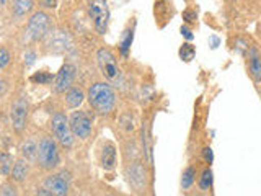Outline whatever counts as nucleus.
Returning a JSON list of instances; mask_svg holds the SVG:
<instances>
[{"instance_id": "f257e3e1", "label": "nucleus", "mask_w": 261, "mask_h": 196, "mask_svg": "<svg viewBox=\"0 0 261 196\" xmlns=\"http://www.w3.org/2000/svg\"><path fill=\"white\" fill-rule=\"evenodd\" d=\"M88 103L98 114H110L116 106V92L108 82H95L88 88Z\"/></svg>"}, {"instance_id": "f03ea898", "label": "nucleus", "mask_w": 261, "mask_h": 196, "mask_svg": "<svg viewBox=\"0 0 261 196\" xmlns=\"http://www.w3.org/2000/svg\"><path fill=\"white\" fill-rule=\"evenodd\" d=\"M38 165L43 170H54L61 163V154L57 141L51 136H43L38 142Z\"/></svg>"}, {"instance_id": "7ed1b4c3", "label": "nucleus", "mask_w": 261, "mask_h": 196, "mask_svg": "<svg viewBox=\"0 0 261 196\" xmlns=\"http://www.w3.org/2000/svg\"><path fill=\"white\" fill-rule=\"evenodd\" d=\"M127 182L133 186V190L136 193L145 194V191L149 190V182H150V175H149V168H147L145 162L141 160H133L127 167Z\"/></svg>"}, {"instance_id": "20e7f679", "label": "nucleus", "mask_w": 261, "mask_h": 196, "mask_svg": "<svg viewBox=\"0 0 261 196\" xmlns=\"http://www.w3.org/2000/svg\"><path fill=\"white\" fill-rule=\"evenodd\" d=\"M51 131L54 134V139L57 142H59L64 149H70L73 145V136L72 129H70V122H69V118L65 116L64 113H56L53 119H51Z\"/></svg>"}, {"instance_id": "39448f33", "label": "nucleus", "mask_w": 261, "mask_h": 196, "mask_svg": "<svg viewBox=\"0 0 261 196\" xmlns=\"http://www.w3.org/2000/svg\"><path fill=\"white\" fill-rule=\"evenodd\" d=\"M28 36L33 41H39L49 36V33L53 31V21L51 16L46 12H35L28 20Z\"/></svg>"}, {"instance_id": "423d86ee", "label": "nucleus", "mask_w": 261, "mask_h": 196, "mask_svg": "<svg viewBox=\"0 0 261 196\" xmlns=\"http://www.w3.org/2000/svg\"><path fill=\"white\" fill-rule=\"evenodd\" d=\"M88 15L93 21L96 33L105 35L110 23V10L106 0H88Z\"/></svg>"}, {"instance_id": "0eeeda50", "label": "nucleus", "mask_w": 261, "mask_h": 196, "mask_svg": "<svg viewBox=\"0 0 261 196\" xmlns=\"http://www.w3.org/2000/svg\"><path fill=\"white\" fill-rule=\"evenodd\" d=\"M96 61L98 65H100V70L105 76L106 80H116L121 76V70L118 67V62H116V57L114 54L110 51L108 47H101L98 49L96 53Z\"/></svg>"}, {"instance_id": "6e6552de", "label": "nucleus", "mask_w": 261, "mask_h": 196, "mask_svg": "<svg viewBox=\"0 0 261 196\" xmlns=\"http://www.w3.org/2000/svg\"><path fill=\"white\" fill-rule=\"evenodd\" d=\"M28 110H30V106H28L27 96L16 98L12 106V111H10V121H12V126L16 133H23L24 128H27Z\"/></svg>"}, {"instance_id": "1a4fd4ad", "label": "nucleus", "mask_w": 261, "mask_h": 196, "mask_svg": "<svg viewBox=\"0 0 261 196\" xmlns=\"http://www.w3.org/2000/svg\"><path fill=\"white\" fill-rule=\"evenodd\" d=\"M70 129L75 137L79 139H87L90 134H92V118L88 116L85 111H73L70 114Z\"/></svg>"}, {"instance_id": "9d476101", "label": "nucleus", "mask_w": 261, "mask_h": 196, "mask_svg": "<svg viewBox=\"0 0 261 196\" xmlns=\"http://www.w3.org/2000/svg\"><path fill=\"white\" fill-rule=\"evenodd\" d=\"M75 65L72 64H64L59 69V72L56 74L54 77V92L56 93H65L67 90L73 85V80H75Z\"/></svg>"}, {"instance_id": "9b49d317", "label": "nucleus", "mask_w": 261, "mask_h": 196, "mask_svg": "<svg viewBox=\"0 0 261 196\" xmlns=\"http://www.w3.org/2000/svg\"><path fill=\"white\" fill-rule=\"evenodd\" d=\"M247 72L255 84H261V51L256 46H250L247 49Z\"/></svg>"}, {"instance_id": "f8f14e48", "label": "nucleus", "mask_w": 261, "mask_h": 196, "mask_svg": "<svg viewBox=\"0 0 261 196\" xmlns=\"http://www.w3.org/2000/svg\"><path fill=\"white\" fill-rule=\"evenodd\" d=\"M44 188L51 191L54 196H69L70 182H69V178H65L64 174H53L46 177Z\"/></svg>"}, {"instance_id": "ddd939ff", "label": "nucleus", "mask_w": 261, "mask_h": 196, "mask_svg": "<svg viewBox=\"0 0 261 196\" xmlns=\"http://www.w3.org/2000/svg\"><path fill=\"white\" fill-rule=\"evenodd\" d=\"M47 38H49L47 46L54 53H64L65 49L70 47V38L67 35V31H62V30L51 31Z\"/></svg>"}, {"instance_id": "4468645a", "label": "nucleus", "mask_w": 261, "mask_h": 196, "mask_svg": "<svg viewBox=\"0 0 261 196\" xmlns=\"http://www.w3.org/2000/svg\"><path fill=\"white\" fill-rule=\"evenodd\" d=\"M198 168H196V165H193V163H190V165H186L183 174H181V180H179V185H181V190L183 191H191L193 186L196 185V182H198Z\"/></svg>"}, {"instance_id": "2eb2a0df", "label": "nucleus", "mask_w": 261, "mask_h": 196, "mask_svg": "<svg viewBox=\"0 0 261 196\" xmlns=\"http://www.w3.org/2000/svg\"><path fill=\"white\" fill-rule=\"evenodd\" d=\"M100 163L105 170H113L116 165V147L113 142H106L101 149Z\"/></svg>"}, {"instance_id": "dca6fc26", "label": "nucleus", "mask_w": 261, "mask_h": 196, "mask_svg": "<svg viewBox=\"0 0 261 196\" xmlns=\"http://www.w3.org/2000/svg\"><path fill=\"white\" fill-rule=\"evenodd\" d=\"M28 174H30V162L24 160V159H18L13 162V167H12V172H10V178L16 183H21L24 180L28 178Z\"/></svg>"}, {"instance_id": "f3484780", "label": "nucleus", "mask_w": 261, "mask_h": 196, "mask_svg": "<svg viewBox=\"0 0 261 196\" xmlns=\"http://www.w3.org/2000/svg\"><path fill=\"white\" fill-rule=\"evenodd\" d=\"M198 188L201 193H209L212 190V183H214V174H212L211 165L204 167L201 170V174L198 175Z\"/></svg>"}, {"instance_id": "a211bd4d", "label": "nucleus", "mask_w": 261, "mask_h": 196, "mask_svg": "<svg viewBox=\"0 0 261 196\" xmlns=\"http://www.w3.org/2000/svg\"><path fill=\"white\" fill-rule=\"evenodd\" d=\"M84 100H85V93L79 87H70L67 90V93H65V103H67L69 108H79L84 103Z\"/></svg>"}, {"instance_id": "6ab92c4d", "label": "nucleus", "mask_w": 261, "mask_h": 196, "mask_svg": "<svg viewBox=\"0 0 261 196\" xmlns=\"http://www.w3.org/2000/svg\"><path fill=\"white\" fill-rule=\"evenodd\" d=\"M21 155L24 160L28 162H35L36 157H38V142L35 139H27L23 144H21Z\"/></svg>"}, {"instance_id": "aec40b11", "label": "nucleus", "mask_w": 261, "mask_h": 196, "mask_svg": "<svg viewBox=\"0 0 261 196\" xmlns=\"http://www.w3.org/2000/svg\"><path fill=\"white\" fill-rule=\"evenodd\" d=\"M33 0H12V10L16 16H24L33 10Z\"/></svg>"}, {"instance_id": "412c9836", "label": "nucleus", "mask_w": 261, "mask_h": 196, "mask_svg": "<svg viewBox=\"0 0 261 196\" xmlns=\"http://www.w3.org/2000/svg\"><path fill=\"white\" fill-rule=\"evenodd\" d=\"M13 167V157L8 152L0 151V175H10Z\"/></svg>"}, {"instance_id": "4be33fe9", "label": "nucleus", "mask_w": 261, "mask_h": 196, "mask_svg": "<svg viewBox=\"0 0 261 196\" xmlns=\"http://www.w3.org/2000/svg\"><path fill=\"white\" fill-rule=\"evenodd\" d=\"M179 59L185 61V62H191L194 59V56H196V46L191 44V43H183L181 47H179Z\"/></svg>"}, {"instance_id": "5701e85b", "label": "nucleus", "mask_w": 261, "mask_h": 196, "mask_svg": "<svg viewBox=\"0 0 261 196\" xmlns=\"http://www.w3.org/2000/svg\"><path fill=\"white\" fill-rule=\"evenodd\" d=\"M31 82H35V84H39V85H47L53 82V76L49 72H38L35 76H31Z\"/></svg>"}, {"instance_id": "b1692460", "label": "nucleus", "mask_w": 261, "mask_h": 196, "mask_svg": "<svg viewBox=\"0 0 261 196\" xmlns=\"http://www.w3.org/2000/svg\"><path fill=\"white\" fill-rule=\"evenodd\" d=\"M133 36H134V33H133V30L130 31H126V35H124V38H122V41H121V54L122 56H127V53H129V47H130V44H133Z\"/></svg>"}, {"instance_id": "393cba45", "label": "nucleus", "mask_w": 261, "mask_h": 196, "mask_svg": "<svg viewBox=\"0 0 261 196\" xmlns=\"http://www.w3.org/2000/svg\"><path fill=\"white\" fill-rule=\"evenodd\" d=\"M10 59H12V56L8 53V49L0 46V69H5L7 65L10 64Z\"/></svg>"}, {"instance_id": "a878e982", "label": "nucleus", "mask_w": 261, "mask_h": 196, "mask_svg": "<svg viewBox=\"0 0 261 196\" xmlns=\"http://www.w3.org/2000/svg\"><path fill=\"white\" fill-rule=\"evenodd\" d=\"M183 20L186 24H194L196 20H198V15H196V12L191 10V8H188V10L183 12Z\"/></svg>"}, {"instance_id": "bb28decb", "label": "nucleus", "mask_w": 261, "mask_h": 196, "mask_svg": "<svg viewBox=\"0 0 261 196\" xmlns=\"http://www.w3.org/2000/svg\"><path fill=\"white\" fill-rule=\"evenodd\" d=\"M179 33H181V36L188 41V43H191V41L194 39L193 30L188 27V24H181V28H179Z\"/></svg>"}, {"instance_id": "cd10ccee", "label": "nucleus", "mask_w": 261, "mask_h": 196, "mask_svg": "<svg viewBox=\"0 0 261 196\" xmlns=\"http://www.w3.org/2000/svg\"><path fill=\"white\" fill-rule=\"evenodd\" d=\"M202 155H204V160H206V163H212V160H214V154H212V149L207 145V147H204L202 149Z\"/></svg>"}, {"instance_id": "c85d7f7f", "label": "nucleus", "mask_w": 261, "mask_h": 196, "mask_svg": "<svg viewBox=\"0 0 261 196\" xmlns=\"http://www.w3.org/2000/svg\"><path fill=\"white\" fill-rule=\"evenodd\" d=\"M35 196H54L51 191H49V190H46V188L43 186V188H38V190H36V193H35Z\"/></svg>"}, {"instance_id": "c756f323", "label": "nucleus", "mask_w": 261, "mask_h": 196, "mask_svg": "<svg viewBox=\"0 0 261 196\" xmlns=\"http://www.w3.org/2000/svg\"><path fill=\"white\" fill-rule=\"evenodd\" d=\"M39 4L44 8H54L56 7V0H39Z\"/></svg>"}, {"instance_id": "7c9ffc66", "label": "nucleus", "mask_w": 261, "mask_h": 196, "mask_svg": "<svg viewBox=\"0 0 261 196\" xmlns=\"http://www.w3.org/2000/svg\"><path fill=\"white\" fill-rule=\"evenodd\" d=\"M35 53H28V54H24V61H27V65H31L33 62H35Z\"/></svg>"}, {"instance_id": "2f4dec72", "label": "nucleus", "mask_w": 261, "mask_h": 196, "mask_svg": "<svg viewBox=\"0 0 261 196\" xmlns=\"http://www.w3.org/2000/svg\"><path fill=\"white\" fill-rule=\"evenodd\" d=\"M5 92H7V82H0V98H2L4 95H5Z\"/></svg>"}, {"instance_id": "473e14b6", "label": "nucleus", "mask_w": 261, "mask_h": 196, "mask_svg": "<svg viewBox=\"0 0 261 196\" xmlns=\"http://www.w3.org/2000/svg\"><path fill=\"white\" fill-rule=\"evenodd\" d=\"M191 196H201V194H199V193H193Z\"/></svg>"}, {"instance_id": "72a5a7b5", "label": "nucleus", "mask_w": 261, "mask_h": 196, "mask_svg": "<svg viewBox=\"0 0 261 196\" xmlns=\"http://www.w3.org/2000/svg\"><path fill=\"white\" fill-rule=\"evenodd\" d=\"M7 2V0H0V4H5Z\"/></svg>"}, {"instance_id": "f704fd0d", "label": "nucleus", "mask_w": 261, "mask_h": 196, "mask_svg": "<svg viewBox=\"0 0 261 196\" xmlns=\"http://www.w3.org/2000/svg\"><path fill=\"white\" fill-rule=\"evenodd\" d=\"M110 196H119V194H110Z\"/></svg>"}]
</instances>
